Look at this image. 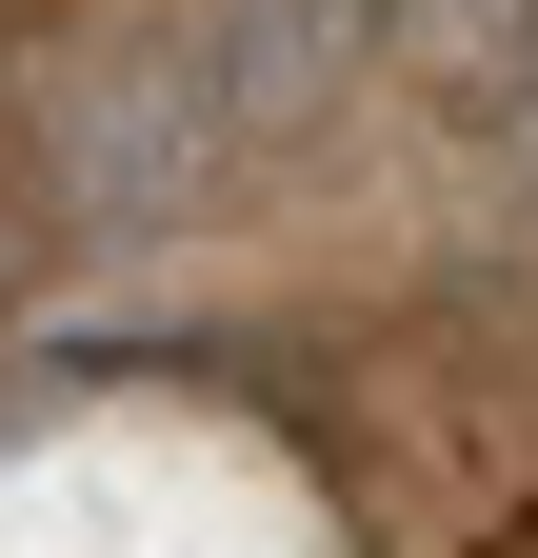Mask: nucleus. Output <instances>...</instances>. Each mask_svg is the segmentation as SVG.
I'll return each instance as SVG.
<instances>
[{
	"instance_id": "1",
	"label": "nucleus",
	"mask_w": 538,
	"mask_h": 558,
	"mask_svg": "<svg viewBox=\"0 0 538 558\" xmlns=\"http://www.w3.org/2000/svg\"><path fill=\"white\" fill-rule=\"evenodd\" d=\"M340 40H359V0H199V21H160L120 81H81L60 199H81V220H180V199H220L259 140L340 81Z\"/></svg>"
}]
</instances>
